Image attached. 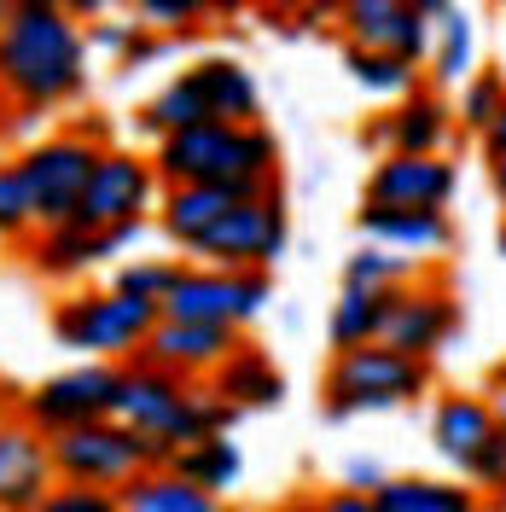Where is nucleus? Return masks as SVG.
<instances>
[{
    "instance_id": "nucleus-31",
    "label": "nucleus",
    "mask_w": 506,
    "mask_h": 512,
    "mask_svg": "<svg viewBox=\"0 0 506 512\" xmlns=\"http://www.w3.org/2000/svg\"><path fill=\"white\" fill-rule=\"evenodd\" d=\"M419 274H425V262H413V256L390 251V245H373V239H361V245L344 256V286H361V291L413 286Z\"/></svg>"
},
{
    "instance_id": "nucleus-28",
    "label": "nucleus",
    "mask_w": 506,
    "mask_h": 512,
    "mask_svg": "<svg viewBox=\"0 0 506 512\" xmlns=\"http://www.w3.org/2000/svg\"><path fill=\"white\" fill-rule=\"evenodd\" d=\"M181 478H192L198 489H210V495H222L227 489H239V478H245V454H239V443L227 437V431H210V437H198V443L175 448V460H169Z\"/></svg>"
},
{
    "instance_id": "nucleus-37",
    "label": "nucleus",
    "mask_w": 506,
    "mask_h": 512,
    "mask_svg": "<svg viewBox=\"0 0 506 512\" xmlns=\"http://www.w3.org/2000/svg\"><path fill=\"white\" fill-rule=\"evenodd\" d=\"M466 483H472V489H495V495H501V483H506V425H501V419H495V431L483 437V448L472 454Z\"/></svg>"
},
{
    "instance_id": "nucleus-2",
    "label": "nucleus",
    "mask_w": 506,
    "mask_h": 512,
    "mask_svg": "<svg viewBox=\"0 0 506 512\" xmlns=\"http://www.w3.org/2000/svg\"><path fill=\"white\" fill-rule=\"evenodd\" d=\"M111 414L123 425H134L140 437H152L158 448H169V460H175V448L198 443L210 431H233L239 408L222 390H204L198 379H181V373L152 367V361L134 355V361H123V384H117V408Z\"/></svg>"
},
{
    "instance_id": "nucleus-35",
    "label": "nucleus",
    "mask_w": 506,
    "mask_h": 512,
    "mask_svg": "<svg viewBox=\"0 0 506 512\" xmlns=\"http://www.w3.org/2000/svg\"><path fill=\"white\" fill-rule=\"evenodd\" d=\"M128 6H134V18L146 30H158V35H187L198 18H210L204 0H128Z\"/></svg>"
},
{
    "instance_id": "nucleus-39",
    "label": "nucleus",
    "mask_w": 506,
    "mask_h": 512,
    "mask_svg": "<svg viewBox=\"0 0 506 512\" xmlns=\"http://www.w3.org/2000/svg\"><path fill=\"white\" fill-rule=\"evenodd\" d=\"M315 507L320 512H379L373 507V489H349V483L344 489H332V495H320Z\"/></svg>"
},
{
    "instance_id": "nucleus-33",
    "label": "nucleus",
    "mask_w": 506,
    "mask_h": 512,
    "mask_svg": "<svg viewBox=\"0 0 506 512\" xmlns=\"http://www.w3.org/2000/svg\"><path fill=\"white\" fill-rule=\"evenodd\" d=\"M30 227H35L30 181H24V169L12 158V163H0V239H24Z\"/></svg>"
},
{
    "instance_id": "nucleus-46",
    "label": "nucleus",
    "mask_w": 506,
    "mask_h": 512,
    "mask_svg": "<svg viewBox=\"0 0 506 512\" xmlns=\"http://www.w3.org/2000/svg\"><path fill=\"white\" fill-rule=\"evenodd\" d=\"M274 512H320V507H315V501H309V495H297V501H280V507H274Z\"/></svg>"
},
{
    "instance_id": "nucleus-36",
    "label": "nucleus",
    "mask_w": 506,
    "mask_h": 512,
    "mask_svg": "<svg viewBox=\"0 0 506 512\" xmlns=\"http://www.w3.org/2000/svg\"><path fill=\"white\" fill-rule=\"evenodd\" d=\"M181 274V262H128V268H117V280L111 286L123 291V297H140V303H163V291H169V280Z\"/></svg>"
},
{
    "instance_id": "nucleus-23",
    "label": "nucleus",
    "mask_w": 506,
    "mask_h": 512,
    "mask_svg": "<svg viewBox=\"0 0 506 512\" xmlns=\"http://www.w3.org/2000/svg\"><path fill=\"white\" fill-rule=\"evenodd\" d=\"M192 82L204 88V105H210L216 123H256L262 94H256V76L239 59H222V53L216 59H198L192 64Z\"/></svg>"
},
{
    "instance_id": "nucleus-50",
    "label": "nucleus",
    "mask_w": 506,
    "mask_h": 512,
    "mask_svg": "<svg viewBox=\"0 0 506 512\" xmlns=\"http://www.w3.org/2000/svg\"><path fill=\"white\" fill-rule=\"evenodd\" d=\"M501 6H506V0H501Z\"/></svg>"
},
{
    "instance_id": "nucleus-6",
    "label": "nucleus",
    "mask_w": 506,
    "mask_h": 512,
    "mask_svg": "<svg viewBox=\"0 0 506 512\" xmlns=\"http://www.w3.org/2000/svg\"><path fill=\"white\" fill-rule=\"evenodd\" d=\"M53 448V472L70 483H99V489H123L128 478H140L146 466H169V448H158L152 437H140L134 425H123L117 414L88 419L47 437Z\"/></svg>"
},
{
    "instance_id": "nucleus-18",
    "label": "nucleus",
    "mask_w": 506,
    "mask_h": 512,
    "mask_svg": "<svg viewBox=\"0 0 506 512\" xmlns=\"http://www.w3.org/2000/svg\"><path fill=\"white\" fill-rule=\"evenodd\" d=\"M448 134H454V105H448L437 88L419 82V88L396 99L361 140H373L379 152H443Z\"/></svg>"
},
{
    "instance_id": "nucleus-9",
    "label": "nucleus",
    "mask_w": 506,
    "mask_h": 512,
    "mask_svg": "<svg viewBox=\"0 0 506 512\" xmlns=\"http://www.w3.org/2000/svg\"><path fill=\"white\" fill-rule=\"evenodd\" d=\"M187 256L216 262V268H274L285 256V204L274 187L251 192L227 210L222 222L210 227Z\"/></svg>"
},
{
    "instance_id": "nucleus-29",
    "label": "nucleus",
    "mask_w": 506,
    "mask_h": 512,
    "mask_svg": "<svg viewBox=\"0 0 506 512\" xmlns=\"http://www.w3.org/2000/svg\"><path fill=\"white\" fill-rule=\"evenodd\" d=\"M192 123H210V105H204V88L192 82V70L169 76L158 94L140 105V128H146L152 140H163V134H181V128H192Z\"/></svg>"
},
{
    "instance_id": "nucleus-17",
    "label": "nucleus",
    "mask_w": 506,
    "mask_h": 512,
    "mask_svg": "<svg viewBox=\"0 0 506 512\" xmlns=\"http://www.w3.org/2000/svg\"><path fill=\"white\" fill-rule=\"evenodd\" d=\"M53 483L59 472H53L47 431H35L24 414L0 419V512H35Z\"/></svg>"
},
{
    "instance_id": "nucleus-8",
    "label": "nucleus",
    "mask_w": 506,
    "mask_h": 512,
    "mask_svg": "<svg viewBox=\"0 0 506 512\" xmlns=\"http://www.w3.org/2000/svg\"><path fill=\"white\" fill-rule=\"evenodd\" d=\"M99 128H64V134H47V140H30L18 152V169L30 181V204H35V227H59L76 216L82 204V187L99 163Z\"/></svg>"
},
{
    "instance_id": "nucleus-47",
    "label": "nucleus",
    "mask_w": 506,
    "mask_h": 512,
    "mask_svg": "<svg viewBox=\"0 0 506 512\" xmlns=\"http://www.w3.org/2000/svg\"><path fill=\"white\" fill-rule=\"evenodd\" d=\"M495 251H501V262H506V222L495 227Z\"/></svg>"
},
{
    "instance_id": "nucleus-12",
    "label": "nucleus",
    "mask_w": 506,
    "mask_h": 512,
    "mask_svg": "<svg viewBox=\"0 0 506 512\" xmlns=\"http://www.w3.org/2000/svg\"><path fill=\"white\" fill-rule=\"evenodd\" d=\"M344 47H373V53H402V59L425 64L431 59V18L413 12L408 0H332Z\"/></svg>"
},
{
    "instance_id": "nucleus-42",
    "label": "nucleus",
    "mask_w": 506,
    "mask_h": 512,
    "mask_svg": "<svg viewBox=\"0 0 506 512\" xmlns=\"http://www.w3.org/2000/svg\"><path fill=\"white\" fill-rule=\"evenodd\" d=\"M489 408H495V419L506 425V367L495 373V384H489Z\"/></svg>"
},
{
    "instance_id": "nucleus-30",
    "label": "nucleus",
    "mask_w": 506,
    "mask_h": 512,
    "mask_svg": "<svg viewBox=\"0 0 506 512\" xmlns=\"http://www.w3.org/2000/svg\"><path fill=\"white\" fill-rule=\"evenodd\" d=\"M344 70H349V82L373 99H402L425 76V64L402 59V53H373V47H344Z\"/></svg>"
},
{
    "instance_id": "nucleus-22",
    "label": "nucleus",
    "mask_w": 506,
    "mask_h": 512,
    "mask_svg": "<svg viewBox=\"0 0 506 512\" xmlns=\"http://www.w3.org/2000/svg\"><path fill=\"white\" fill-rule=\"evenodd\" d=\"M123 512H227V501L181 478L175 466H146L123 483Z\"/></svg>"
},
{
    "instance_id": "nucleus-48",
    "label": "nucleus",
    "mask_w": 506,
    "mask_h": 512,
    "mask_svg": "<svg viewBox=\"0 0 506 512\" xmlns=\"http://www.w3.org/2000/svg\"><path fill=\"white\" fill-rule=\"evenodd\" d=\"M12 6H18V0H0V30H6V18H12Z\"/></svg>"
},
{
    "instance_id": "nucleus-14",
    "label": "nucleus",
    "mask_w": 506,
    "mask_h": 512,
    "mask_svg": "<svg viewBox=\"0 0 506 512\" xmlns=\"http://www.w3.org/2000/svg\"><path fill=\"white\" fill-rule=\"evenodd\" d=\"M460 192V169L443 152H379L367 175L373 204H419V210H448Z\"/></svg>"
},
{
    "instance_id": "nucleus-3",
    "label": "nucleus",
    "mask_w": 506,
    "mask_h": 512,
    "mask_svg": "<svg viewBox=\"0 0 506 512\" xmlns=\"http://www.w3.org/2000/svg\"><path fill=\"white\" fill-rule=\"evenodd\" d=\"M163 187H187V181H210V187H245L262 192L274 187L280 169V146L262 123H192L181 134H163L152 152Z\"/></svg>"
},
{
    "instance_id": "nucleus-32",
    "label": "nucleus",
    "mask_w": 506,
    "mask_h": 512,
    "mask_svg": "<svg viewBox=\"0 0 506 512\" xmlns=\"http://www.w3.org/2000/svg\"><path fill=\"white\" fill-rule=\"evenodd\" d=\"M506 105V76L495 70H472L466 82H460V105H454V123L466 128V134H483V128L495 123V111Z\"/></svg>"
},
{
    "instance_id": "nucleus-4",
    "label": "nucleus",
    "mask_w": 506,
    "mask_h": 512,
    "mask_svg": "<svg viewBox=\"0 0 506 512\" xmlns=\"http://www.w3.org/2000/svg\"><path fill=\"white\" fill-rule=\"evenodd\" d=\"M431 390V361L396 350V344H355V350L332 355L326 373V414L349 419V414H384V408H408Z\"/></svg>"
},
{
    "instance_id": "nucleus-43",
    "label": "nucleus",
    "mask_w": 506,
    "mask_h": 512,
    "mask_svg": "<svg viewBox=\"0 0 506 512\" xmlns=\"http://www.w3.org/2000/svg\"><path fill=\"white\" fill-rule=\"evenodd\" d=\"M413 12H425V18H431V24H437V18H443L448 6H454V0H408Z\"/></svg>"
},
{
    "instance_id": "nucleus-49",
    "label": "nucleus",
    "mask_w": 506,
    "mask_h": 512,
    "mask_svg": "<svg viewBox=\"0 0 506 512\" xmlns=\"http://www.w3.org/2000/svg\"><path fill=\"white\" fill-rule=\"evenodd\" d=\"M501 501H506V483H501Z\"/></svg>"
},
{
    "instance_id": "nucleus-24",
    "label": "nucleus",
    "mask_w": 506,
    "mask_h": 512,
    "mask_svg": "<svg viewBox=\"0 0 506 512\" xmlns=\"http://www.w3.org/2000/svg\"><path fill=\"white\" fill-rule=\"evenodd\" d=\"M210 379H216V390H222L233 408H280V396H285L280 367H274L262 350H251V344H239Z\"/></svg>"
},
{
    "instance_id": "nucleus-21",
    "label": "nucleus",
    "mask_w": 506,
    "mask_h": 512,
    "mask_svg": "<svg viewBox=\"0 0 506 512\" xmlns=\"http://www.w3.org/2000/svg\"><path fill=\"white\" fill-rule=\"evenodd\" d=\"M489 431H495L489 396H443L437 414H431V443H437V454H443L460 478H466V466H472V454L483 448Z\"/></svg>"
},
{
    "instance_id": "nucleus-13",
    "label": "nucleus",
    "mask_w": 506,
    "mask_h": 512,
    "mask_svg": "<svg viewBox=\"0 0 506 512\" xmlns=\"http://www.w3.org/2000/svg\"><path fill=\"white\" fill-rule=\"evenodd\" d=\"M454 332H460V303H454V291H448L443 280H425V274H419L413 286L396 291V309L384 320V344L431 361Z\"/></svg>"
},
{
    "instance_id": "nucleus-38",
    "label": "nucleus",
    "mask_w": 506,
    "mask_h": 512,
    "mask_svg": "<svg viewBox=\"0 0 506 512\" xmlns=\"http://www.w3.org/2000/svg\"><path fill=\"white\" fill-rule=\"evenodd\" d=\"M140 35H146V24L140 18H94V30H88V47L94 53H111V59H128L134 47H140Z\"/></svg>"
},
{
    "instance_id": "nucleus-7",
    "label": "nucleus",
    "mask_w": 506,
    "mask_h": 512,
    "mask_svg": "<svg viewBox=\"0 0 506 512\" xmlns=\"http://www.w3.org/2000/svg\"><path fill=\"white\" fill-rule=\"evenodd\" d=\"M274 303L268 268H216V262H181L169 280L158 315L163 320H210V326H251Z\"/></svg>"
},
{
    "instance_id": "nucleus-10",
    "label": "nucleus",
    "mask_w": 506,
    "mask_h": 512,
    "mask_svg": "<svg viewBox=\"0 0 506 512\" xmlns=\"http://www.w3.org/2000/svg\"><path fill=\"white\" fill-rule=\"evenodd\" d=\"M117 384H123V361H76L24 396V419L47 437L70 431V425H88V419H105L117 408Z\"/></svg>"
},
{
    "instance_id": "nucleus-44",
    "label": "nucleus",
    "mask_w": 506,
    "mask_h": 512,
    "mask_svg": "<svg viewBox=\"0 0 506 512\" xmlns=\"http://www.w3.org/2000/svg\"><path fill=\"white\" fill-rule=\"evenodd\" d=\"M489 187H495V198L506 204V158H495V163H489Z\"/></svg>"
},
{
    "instance_id": "nucleus-45",
    "label": "nucleus",
    "mask_w": 506,
    "mask_h": 512,
    "mask_svg": "<svg viewBox=\"0 0 506 512\" xmlns=\"http://www.w3.org/2000/svg\"><path fill=\"white\" fill-rule=\"evenodd\" d=\"M210 6V18H233V12H245V0H204Z\"/></svg>"
},
{
    "instance_id": "nucleus-15",
    "label": "nucleus",
    "mask_w": 506,
    "mask_h": 512,
    "mask_svg": "<svg viewBox=\"0 0 506 512\" xmlns=\"http://www.w3.org/2000/svg\"><path fill=\"white\" fill-rule=\"evenodd\" d=\"M239 350V326H210V320H163L146 332L140 344V361L152 367H169L181 379H210L227 355Z\"/></svg>"
},
{
    "instance_id": "nucleus-40",
    "label": "nucleus",
    "mask_w": 506,
    "mask_h": 512,
    "mask_svg": "<svg viewBox=\"0 0 506 512\" xmlns=\"http://www.w3.org/2000/svg\"><path fill=\"white\" fill-rule=\"evenodd\" d=\"M477 146H483V158H489V163L506 158V105L495 111V123H489L483 134H477Z\"/></svg>"
},
{
    "instance_id": "nucleus-34",
    "label": "nucleus",
    "mask_w": 506,
    "mask_h": 512,
    "mask_svg": "<svg viewBox=\"0 0 506 512\" xmlns=\"http://www.w3.org/2000/svg\"><path fill=\"white\" fill-rule=\"evenodd\" d=\"M35 512H123V489H99V483L59 478L47 495H41V507Z\"/></svg>"
},
{
    "instance_id": "nucleus-1",
    "label": "nucleus",
    "mask_w": 506,
    "mask_h": 512,
    "mask_svg": "<svg viewBox=\"0 0 506 512\" xmlns=\"http://www.w3.org/2000/svg\"><path fill=\"white\" fill-rule=\"evenodd\" d=\"M88 88V35L59 6H12L0 30V99L53 111Z\"/></svg>"
},
{
    "instance_id": "nucleus-26",
    "label": "nucleus",
    "mask_w": 506,
    "mask_h": 512,
    "mask_svg": "<svg viewBox=\"0 0 506 512\" xmlns=\"http://www.w3.org/2000/svg\"><path fill=\"white\" fill-rule=\"evenodd\" d=\"M379 512H483L472 483H443V478H384L373 489Z\"/></svg>"
},
{
    "instance_id": "nucleus-41",
    "label": "nucleus",
    "mask_w": 506,
    "mask_h": 512,
    "mask_svg": "<svg viewBox=\"0 0 506 512\" xmlns=\"http://www.w3.org/2000/svg\"><path fill=\"white\" fill-rule=\"evenodd\" d=\"M344 483H349V489H379V483H384V472L373 466V460H349Z\"/></svg>"
},
{
    "instance_id": "nucleus-5",
    "label": "nucleus",
    "mask_w": 506,
    "mask_h": 512,
    "mask_svg": "<svg viewBox=\"0 0 506 512\" xmlns=\"http://www.w3.org/2000/svg\"><path fill=\"white\" fill-rule=\"evenodd\" d=\"M158 326V303H140L123 291H70L53 309V338L82 361H134L146 332Z\"/></svg>"
},
{
    "instance_id": "nucleus-20",
    "label": "nucleus",
    "mask_w": 506,
    "mask_h": 512,
    "mask_svg": "<svg viewBox=\"0 0 506 512\" xmlns=\"http://www.w3.org/2000/svg\"><path fill=\"white\" fill-rule=\"evenodd\" d=\"M239 198H251V192H245V187H210V181L163 187V198H158V227H163V239H169V245H181V251H192V245H198L210 227L222 222Z\"/></svg>"
},
{
    "instance_id": "nucleus-27",
    "label": "nucleus",
    "mask_w": 506,
    "mask_h": 512,
    "mask_svg": "<svg viewBox=\"0 0 506 512\" xmlns=\"http://www.w3.org/2000/svg\"><path fill=\"white\" fill-rule=\"evenodd\" d=\"M477 64V30L472 18L460 12V6H448L443 18L431 24V59H425V76H431V88L448 94V88H460L466 76H472Z\"/></svg>"
},
{
    "instance_id": "nucleus-11",
    "label": "nucleus",
    "mask_w": 506,
    "mask_h": 512,
    "mask_svg": "<svg viewBox=\"0 0 506 512\" xmlns=\"http://www.w3.org/2000/svg\"><path fill=\"white\" fill-rule=\"evenodd\" d=\"M158 187L163 181H158V169H152L146 158L111 152V146H105L70 222L94 227V233H105V227H134V222H146V216L158 210Z\"/></svg>"
},
{
    "instance_id": "nucleus-19",
    "label": "nucleus",
    "mask_w": 506,
    "mask_h": 512,
    "mask_svg": "<svg viewBox=\"0 0 506 512\" xmlns=\"http://www.w3.org/2000/svg\"><path fill=\"white\" fill-rule=\"evenodd\" d=\"M140 227H105V233H94V227L82 222H59V227H41V239L30 245V262L35 274H47V280H76V274H88V268H99L105 256H117L123 245H134L140 239Z\"/></svg>"
},
{
    "instance_id": "nucleus-16",
    "label": "nucleus",
    "mask_w": 506,
    "mask_h": 512,
    "mask_svg": "<svg viewBox=\"0 0 506 512\" xmlns=\"http://www.w3.org/2000/svg\"><path fill=\"white\" fill-rule=\"evenodd\" d=\"M355 233L373 239V245H390V251L413 256V262H437V256L454 251V222L448 210H419V204H373L361 198V216H355Z\"/></svg>"
},
{
    "instance_id": "nucleus-25",
    "label": "nucleus",
    "mask_w": 506,
    "mask_h": 512,
    "mask_svg": "<svg viewBox=\"0 0 506 512\" xmlns=\"http://www.w3.org/2000/svg\"><path fill=\"white\" fill-rule=\"evenodd\" d=\"M396 291H361V286H344L338 291V303H332V320H326V338H332V350H355V344H373L384 338V320L396 309Z\"/></svg>"
}]
</instances>
